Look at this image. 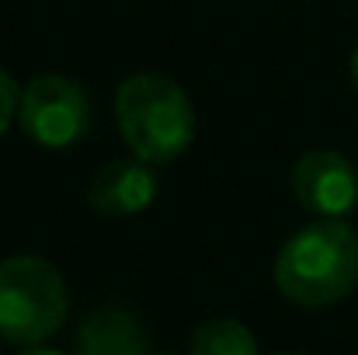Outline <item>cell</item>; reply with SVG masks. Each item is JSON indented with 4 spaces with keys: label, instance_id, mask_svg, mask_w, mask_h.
Masks as SVG:
<instances>
[{
    "label": "cell",
    "instance_id": "1",
    "mask_svg": "<svg viewBox=\"0 0 358 355\" xmlns=\"http://www.w3.org/2000/svg\"><path fill=\"white\" fill-rule=\"evenodd\" d=\"M275 286L296 307H331L358 286V234L345 220H317L275 258Z\"/></svg>",
    "mask_w": 358,
    "mask_h": 355
},
{
    "label": "cell",
    "instance_id": "2",
    "mask_svg": "<svg viewBox=\"0 0 358 355\" xmlns=\"http://www.w3.org/2000/svg\"><path fill=\"white\" fill-rule=\"evenodd\" d=\"M115 122L132 150V157L146 164L178 160L199 129L192 98L167 74H132L115 91Z\"/></svg>",
    "mask_w": 358,
    "mask_h": 355
},
{
    "label": "cell",
    "instance_id": "3",
    "mask_svg": "<svg viewBox=\"0 0 358 355\" xmlns=\"http://www.w3.org/2000/svg\"><path fill=\"white\" fill-rule=\"evenodd\" d=\"M70 310L63 272L38 254H14L0 265V338L10 345L49 342Z\"/></svg>",
    "mask_w": 358,
    "mask_h": 355
},
{
    "label": "cell",
    "instance_id": "4",
    "mask_svg": "<svg viewBox=\"0 0 358 355\" xmlns=\"http://www.w3.org/2000/svg\"><path fill=\"white\" fill-rule=\"evenodd\" d=\"M17 122L31 143L45 150H70L91 129V102L77 81L42 74L21 88Z\"/></svg>",
    "mask_w": 358,
    "mask_h": 355
},
{
    "label": "cell",
    "instance_id": "5",
    "mask_svg": "<svg viewBox=\"0 0 358 355\" xmlns=\"http://www.w3.org/2000/svg\"><path fill=\"white\" fill-rule=\"evenodd\" d=\"M292 195L317 220H345L358 206V171L338 150H310L292 167Z\"/></svg>",
    "mask_w": 358,
    "mask_h": 355
},
{
    "label": "cell",
    "instance_id": "6",
    "mask_svg": "<svg viewBox=\"0 0 358 355\" xmlns=\"http://www.w3.org/2000/svg\"><path fill=\"white\" fill-rule=\"evenodd\" d=\"M160 192L153 164L132 157V160H112L94 171L87 185V202L101 216H136L153 206Z\"/></svg>",
    "mask_w": 358,
    "mask_h": 355
},
{
    "label": "cell",
    "instance_id": "7",
    "mask_svg": "<svg viewBox=\"0 0 358 355\" xmlns=\"http://www.w3.org/2000/svg\"><path fill=\"white\" fill-rule=\"evenodd\" d=\"M146 349L150 342L143 324L122 307H101L87 314L73 338V355H150Z\"/></svg>",
    "mask_w": 358,
    "mask_h": 355
},
{
    "label": "cell",
    "instance_id": "8",
    "mask_svg": "<svg viewBox=\"0 0 358 355\" xmlns=\"http://www.w3.org/2000/svg\"><path fill=\"white\" fill-rule=\"evenodd\" d=\"M188 355H261L257 352V338L254 331L234 321V317H220V321H206L192 331Z\"/></svg>",
    "mask_w": 358,
    "mask_h": 355
},
{
    "label": "cell",
    "instance_id": "9",
    "mask_svg": "<svg viewBox=\"0 0 358 355\" xmlns=\"http://www.w3.org/2000/svg\"><path fill=\"white\" fill-rule=\"evenodd\" d=\"M17 98H21L17 81L0 67V136H3V132H7V125L17 118Z\"/></svg>",
    "mask_w": 358,
    "mask_h": 355
},
{
    "label": "cell",
    "instance_id": "10",
    "mask_svg": "<svg viewBox=\"0 0 358 355\" xmlns=\"http://www.w3.org/2000/svg\"><path fill=\"white\" fill-rule=\"evenodd\" d=\"M17 355H63V352H56V349H45V345H28V349H21Z\"/></svg>",
    "mask_w": 358,
    "mask_h": 355
},
{
    "label": "cell",
    "instance_id": "11",
    "mask_svg": "<svg viewBox=\"0 0 358 355\" xmlns=\"http://www.w3.org/2000/svg\"><path fill=\"white\" fill-rule=\"evenodd\" d=\"M352 81H355V88H358V46H355V53H352Z\"/></svg>",
    "mask_w": 358,
    "mask_h": 355
},
{
    "label": "cell",
    "instance_id": "12",
    "mask_svg": "<svg viewBox=\"0 0 358 355\" xmlns=\"http://www.w3.org/2000/svg\"><path fill=\"white\" fill-rule=\"evenodd\" d=\"M278 355H296V352H278Z\"/></svg>",
    "mask_w": 358,
    "mask_h": 355
}]
</instances>
